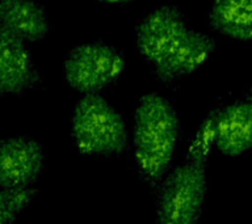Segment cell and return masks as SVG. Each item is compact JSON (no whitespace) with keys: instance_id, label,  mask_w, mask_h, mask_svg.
<instances>
[{"instance_id":"obj_8","label":"cell","mask_w":252,"mask_h":224,"mask_svg":"<svg viewBox=\"0 0 252 224\" xmlns=\"http://www.w3.org/2000/svg\"><path fill=\"white\" fill-rule=\"evenodd\" d=\"M213 143L226 156L252 148V104L235 101L213 110Z\"/></svg>"},{"instance_id":"obj_2","label":"cell","mask_w":252,"mask_h":224,"mask_svg":"<svg viewBox=\"0 0 252 224\" xmlns=\"http://www.w3.org/2000/svg\"><path fill=\"white\" fill-rule=\"evenodd\" d=\"M213 112L205 118L180 165L167 173L158 190L157 224H197L208 190L206 164L213 143Z\"/></svg>"},{"instance_id":"obj_11","label":"cell","mask_w":252,"mask_h":224,"mask_svg":"<svg viewBox=\"0 0 252 224\" xmlns=\"http://www.w3.org/2000/svg\"><path fill=\"white\" fill-rule=\"evenodd\" d=\"M35 194L34 188L0 189V224H13Z\"/></svg>"},{"instance_id":"obj_5","label":"cell","mask_w":252,"mask_h":224,"mask_svg":"<svg viewBox=\"0 0 252 224\" xmlns=\"http://www.w3.org/2000/svg\"><path fill=\"white\" fill-rule=\"evenodd\" d=\"M125 55L112 45L94 41L71 49L63 62V78L76 92L100 94L108 89L125 70Z\"/></svg>"},{"instance_id":"obj_6","label":"cell","mask_w":252,"mask_h":224,"mask_svg":"<svg viewBox=\"0 0 252 224\" xmlns=\"http://www.w3.org/2000/svg\"><path fill=\"white\" fill-rule=\"evenodd\" d=\"M43 75L27 43L0 27V97L38 89Z\"/></svg>"},{"instance_id":"obj_4","label":"cell","mask_w":252,"mask_h":224,"mask_svg":"<svg viewBox=\"0 0 252 224\" xmlns=\"http://www.w3.org/2000/svg\"><path fill=\"white\" fill-rule=\"evenodd\" d=\"M71 137L83 155L120 156L129 148L124 118L100 94L83 96L71 117Z\"/></svg>"},{"instance_id":"obj_1","label":"cell","mask_w":252,"mask_h":224,"mask_svg":"<svg viewBox=\"0 0 252 224\" xmlns=\"http://www.w3.org/2000/svg\"><path fill=\"white\" fill-rule=\"evenodd\" d=\"M135 43L155 78L167 85L198 70L218 46L209 34L188 28L175 5L150 12L135 28Z\"/></svg>"},{"instance_id":"obj_13","label":"cell","mask_w":252,"mask_h":224,"mask_svg":"<svg viewBox=\"0 0 252 224\" xmlns=\"http://www.w3.org/2000/svg\"><path fill=\"white\" fill-rule=\"evenodd\" d=\"M246 100H247V101L250 102V104H252V85H251V88L248 89V92H247V98H246Z\"/></svg>"},{"instance_id":"obj_10","label":"cell","mask_w":252,"mask_h":224,"mask_svg":"<svg viewBox=\"0 0 252 224\" xmlns=\"http://www.w3.org/2000/svg\"><path fill=\"white\" fill-rule=\"evenodd\" d=\"M209 25L226 38L252 41V0H213Z\"/></svg>"},{"instance_id":"obj_12","label":"cell","mask_w":252,"mask_h":224,"mask_svg":"<svg viewBox=\"0 0 252 224\" xmlns=\"http://www.w3.org/2000/svg\"><path fill=\"white\" fill-rule=\"evenodd\" d=\"M100 1L106 4H122V3H127V1H131V0H100Z\"/></svg>"},{"instance_id":"obj_3","label":"cell","mask_w":252,"mask_h":224,"mask_svg":"<svg viewBox=\"0 0 252 224\" xmlns=\"http://www.w3.org/2000/svg\"><path fill=\"white\" fill-rule=\"evenodd\" d=\"M180 137V121L173 105L155 92L139 97L134 110L133 143L138 172L157 188L168 173Z\"/></svg>"},{"instance_id":"obj_7","label":"cell","mask_w":252,"mask_h":224,"mask_svg":"<svg viewBox=\"0 0 252 224\" xmlns=\"http://www.w3.org/2000/svg\"><path fill=\"white\" fill-rule=\"evenodd\" d=\"M43 163V147L33 138L19 135L0 140V189L32 188Z\"/></svg>"},{"instance_id":"obj_9","label":"cell","mask_w":252,"mask_h":224,"mask_svg":"<svg viewBox=\"0 0 252 224\" xmlns=\"http://www.w3.org/2000/svg\"><path fill=\"white\" fill-rule=\"evenodd\" d=\"M0 27L25 43L46 41L51 25L38 0H0Z\"/></svg>"}]
</instances>
